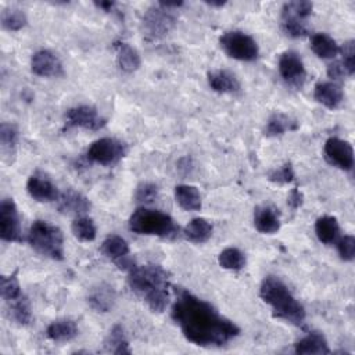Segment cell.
Instances as JSON below:
<instances>
[{
	"label": "cell",
	"mask_w": 355,
	"mask_h": 355,
	"mask_svg": "<svg viewBox=\"0 0 355 355\" xmlns=\"http://www.w3.org/2000/svg\"><path fill=\"white\" fill-rule=\"evenodd\" d=\"M218 262L223 269L240 270L245 266V255L236 247H227L218 255Z\"/></svg>",
	"instance_id": "obj_33"
},
{
	"label": "cell",
	"mask_w": 355,
	"mask_h": 355,
	"mask_svg": "<svg viewBox=\"0 0 355 355\" xmlns=\"http://www.w3.org/2000/svg\"><path fill=\"white\" fill-rule=\"evenodd\" d=\"M57 209L61 214L67 215H78L82 216L92 208V204L86 196L82 193L68 189L64 193H60V197L57 198Z\"/></svg>",
	"instance_id": "obj_17"
},
{
	"label": "cell",
	"mask_w": 355,
	"mask_h": 355,
	"mask_svg": "<svg viewBox=\"0 0 355 355\" xmlns=\"http://www.w3.org/2000/svg\"><path fill=\"white\" fill-rule=\"evenodd\" d=\"M129 229L137 234L157 236L168 240H173L180 234V227L171 215L146 207L137 208L130 215Z\"/></svg>",
	"instance_id": "obj_4"
},
{
	"label": "cell",
	"mask_w": 355,
	"mask_h": 355,
	"mask_svg": "<svg viewBox=\"0 0 355 355\" xmlns=\"http://www.w3.org/2000/svg\"><path fill=\"white\" fill-rule=\"evenodd\" d=\"M277 67H279L280 76L287 85L297 89L302 87L306 78V71H305L302 58L300 57L298 53L293 50H287L282 53Z\"/></svg>",
	"instance_id": "obj_12"
},
{
	"label": "cell",
	"mask_w": 355,
	"mask_h": 355,
	"mask_svg": "<svg viewBox=\"0 0 355 355\" xmlns=\"http://www.w3.org/2000/svg\"><path fill=\"white\" fill-rule=\"evenodd\" d=\"M175 200L184 211H198L202 205L198 189L191 184H178L175 187Z\"/></svg>",
	"instance_id": "obj_25"
},
{
	"label": "cell",
	"mask_w": 355,
	"mask_h": 355,
	"mask_svg": "<svg viewBox=\"0 0 355 355\" xmlns=\"http://www.w3.org/2000/svg\"><path fill=\"white\" fill-rule=\"evenodd\" d=\"M324 157L326 159L343 169V171H352L354 168V150L352 146L338 137H330L324 143Z\"/></svg>",
	"instance_id": "obj_14"
},
{
	"label": "cell",
	"mask_w": 355,
	"mask_h": 355,
	"mask_svg": "<svg viewBox=\"0 0 355 355\" xmlns=\"http://www.w3.org/2000/svg\"><path fill=\"white\" fill-rule=\"evenodd\" d=\"M71 230L73 233V236L80 240V241H93L97 236V229L94 222L87 218V216H78L72 225H71Z\"/></svg>",
	"instance_id": "obj_34"
},
{
	"label": "cell",
	"mask_w": 355,
	"mask_h": 355,
	"mask_svg": "<svg viewBox=\"0 0 355 355\" xmlns=\"http://www.w3.org/2000/svg\"><path fill=\"white\" fill-rule=\"evenodd\" d=\"M337 251L343 261L351 262L355 258V237L351 234H345L344 237L337 240Z\"/></svg>",
	"instance_id": "obj_39"
},
{
	"label": "cell",
	"mask_w": 355,
	"mask_h": 355,
	"mask_svg": "<svg viewBox=\"0 0 355 355\" xmlns=\"http://www.w3.org/2000/svg\"><path fill=\"white\" fill-rule=\"evenodd\" d=\"M280 225V214L272 205H259L254 209V226L259 233L275 234Z\"/></svg>",
	"instance_id": "obj_18"
},
{
	"label": "cell",
	"mask_w": 355,
	"mask_h": 355,
	"mask_svg": "<svg viewBox=\"0 0 355 355\" xmlns=\"http://www.w3.org/2000/svg\"><path fill=\"white\" fill-rule=\"evenodd\" d=\"M126 153L128 147L123 141L114 137H101L89 146L86 157L92 162L110 166L118 164Z\"/></svg>",
	"instance_id": "obj_9"
},
{
	"label": "cell",
	"mask_w": 355,
	"mask_h": 355,
	"mask_svg": "<svg viewBox=\"0 0 355 355\" xmlns=\"http://www.w3.org/2000/svg\"><path fill=\"white\" fill-rule=\"evenodd\" d=\"M184 237L196 244L205 243L212 236V225L204 218L191 219L183 229Z\"/></svg>",
	"instance_id": "obj_28"
},
{
	"label": "cell",
	"mask_w": 355,
	"mask_h": 355,
	"mask_svg": "<svg viewBox=\"0 0 355 355\" xmlns=\"http://www.w3.org/2000/svg\"><path fill=\"white\" fill-rule=\"evenodd\" d=\"M219 46L230 58L239 61H255L259 54L255 39L241 31L225 32L219 37Z\"/></svg>",
	"instance_id": "obj_8"
},
{
	"label": "cell",
	"mask_w": 355,
	"mask_h": 355,
	"mask_svg": "<svg viewBox=\"0 0 355 355\" xmlns=\"http://www.w3.org/2000/svg\"><path fill=\"white\" fill-rule=\"evenodd\" d=\"M107 121L100 115L96 107L82 104L72 107L65 114V128H80L85 130H100L105 126Z\"/></svg>",
	"instance_id": "obj_10"
},
{
	"label": "cell",
	"mask_w": 355,
	"mask_h": 355,
	"mask_svg": "<svg viewBox=\"0 0 355 355\" xmlns=\"http://www.w3.org/2000/svg\"><path fill=\"white\" fill-rule=\"evenodd\" d=\"M0 239L8 243L22 240L19 214L12 198H3L0 202Z\"/></svg>",
	"instance_id": "obj_11"
},
{
	"label": "cell",
	"mask_w": 355,
	"mask_h": 355,
	"mask_svg": "<svg viewBox=\"0 0 355 355\" xmlns=\"http://www.w3.org/2000/svg\"><path fill=\"white\" fill-rule=\"evenodd\" d=\"M114 49L116 51V64L122 72L132 73L139 69L141 60L135 47L125 42H115Z\"/></svg>",
	"instance_id": "obj_23"
},
{
	"label": "cell",
	"mask_w": 355,
	"mask_h": 355,
	"mask_svg": "<svg viewBox=\"0 0 355 355\" xmlns=\"http://www.w3.org/2000/svg\"><path fill=\"white\" fill-rule=\"evenodd\" d=\"M78 326L75 320L64 318V319H57L51 322L47 326L46 334L50 340L57 341V343H64V341H71L78 336Z\"/></svg>",
	"instance_id": "obj_24"
},
{
	"label": "cell",
	"mask_w": 355,
	"mask_h": 355,
	"mask_svg": "<svg viewBox=\"0 0 355 355\" xmlns=\"http://www.w3.org/2000/svg\"><path fill=\"white\" fill-rule=\"evenodd\" d=\"M209 87L222 94H234L240 92V82L234 73L226 69L209 71L207 75Z\"/></svg>",
	"instance_id": "obj_20"
},
{
	"label": "cell",
	"mask_w": 355,
	"mask_h": 355,
	"mask_svg": "<svg viewBox=\"0 0 355 355\" xmlns=\"http://www.w3.org/2000/svg\"><path fill=\"white\" fill-rule=\"evenodd\" d=\"M211 7H222L226 4V1H205Z\"/></svg>",
	"instance_id": "obj_44"
},
{
	"label": "cell",
	"mask_w": 355,
	"mask_h": 355,
	"mask_svg": "<svg viewBox=\"0 0 355 355\" xmlns=\"http://www.w3.org/2000/svg\"><path fill=\"white\" fill-rule=\"evenodd\" d=\"M304 202V196L301 193V190L298 187H294L291 189L290 194H288V198H287V204L290 205L291 209H298Z\"/></svg>",
	"instance_id": "obj_41"
},
{
	"label": "cell",
	"mask_w": 355,
	"mask_h": 355,
	"mask_svg": "<svg viewBox=\"0 0 355 355\" xmlns=\"http://www.w3.org/2000/svg\"><path fill=\"white\" fill-rule=\"evenodd\" d=\"M294 178H295V173H294L293 165L290 162H286V164L269 171V173H268V179L277 184L291 183L294 180Z\"/></svg>",
	"instance_id": "obj_37"
},
{
	"label": "cell",
	"mask_w": 355,
	"mask_h": 355,
	"mask_svg": "<svg viewBox=\"0 0 355 355\" xmlns=\"http://www.w3.org/2000/svg\"><path fill=\"white\" fill-rule=\"evenodd\" d=\"M128 284L130 290L141 297L153 312L161 313L166 309L169 294V273L159 265L147 263L129 270Z\"/></svg>",
	"instance_id": "obj_2"
},
{
	"label": "cell",
	"mask_w": 355,
	"mask_h": 355,
	"mask_svg": "<svg viewBox=\"0 0 355 355\" xmlns=\"http://www.w3.org/2000/svg\"><path fill=\"white\" fill-rule=\"evenodd\" d=\"M101 252L111 259L121 270H130L136 266L135 259L130 257L126 240L118 234H110L101 244Z\"/></svg>",
	"instance_id": "obj_13"
},
{
	"label": "cell",
	"mask_w": 355,
	"mask_h": 355,
	"mask_svg": "<svg viewBox=\"0 0 355 355\" xmlns=\"http://www.w3.org/2000/svg\"><path fill=\"white\" fill-rule=\"evenodd\" d=\"M315 233L320 243L333 244L338 240L340 225L334 216L323 215L315 222Z\"/></svg>",
	"instance_id": "obj_26"
},
{
	"label": "cell",
	"mask_w": 355,
	"mask_h": 355,
	"mask_svg": "<svg viewBox=\"0 0 355 355\" xmlns=\"http://www.w3.org/2000/svg\"><path fill=\"white\" fill-rule=\"evenodd\" d=\"M259 297L272 308V315L294 326H302L305 308L288 287L276 276H266L259 287Z\"/></svg>",
	"instance_id": "obj_3"
},
{
	"label": "cell",
	"mask_w": 355,
	"mask_h": 355,
	"mask_svg": "<svg viewBox=\"0 0 355 355\" xmlns=\"http://www.w3.org/2000/svg\"><path fill=\"white\" fill-rule=\"evenodd\" d=\"M116 301V293L114 287L108 284H98L93 287L87 295V304L96 312H108L114 308Z\"/></svg>",
	"instance_id": "obj_21"
},
{
	"label": "cell",
	"mask_w": 355,
	"mask_h": 355,
	"mask_svg": "<svg viewBox=\"0 0 355 355\" xmlns=\"http://www.w3.org/2000/svg\"><path fill=\"white\" fill-rule=\"evenodd\" d=\"M341 53V65L344 67L348 76H352L355 72V43L354 40H348L344 43V46L340 49Z\"/></svg>",
	"instance_id": "obj_38"
},
{
	"label": "cell",
	"mask_w": 355,
	"mask_h": 355,
	"mask_svg": "<svg viewBox=\"0 0 355 355\" xmlns=\"http://www.w3.org/2000/svg\"><path fill=\"white\" fill-rule=\"evenodd\" d=\"M104 349L107 352H111V354H116V355H121V354H130V348H129V341L126 338V334H125V330L121 324H115L105 341H104Z\"/></svg>",
	"instance_id": "obj_30"
},
{
	"label": "cell",
	"mask_w": 355,
	"mask_h": 355,
	"mask_svg": "<svg viewBox=\"0 0 355 355\" xmlns=\"http://www.w3.org/2000/svg\"><path fill=\"white\" fill-rule=\"evenodd\" d=\"M171 316L184 338L198 347H223L240 334V327L209 302L183 287H173Z\"/></svg>",
	"instance_id": "obj_1"
},
{
	"label": "cell",
	"mask_w": 355,
	"mask_h": 355,
	"mask_svg": "<svg viewBox=\"0 0 355 355\" xmlns=\"http://www.w3.org/2000/svg\"><path fill=\"white\" fill-rule=\"evenodd\" d=\"M311 49L318 57L324 60L334 58L340 53L337 42L327 33H315L311 37Z\"/></svg>",
	"instance_id": "obj_29"
},
{
	"label": "cell",
	"mask_w": 355,
	"mask_h": 355,
	"mask_svg": "<svg viewBox=\"0 0 355 355\" xmlns=\"http://www.w3.org/2000/svg\"><path fill=\"white\" fill-rule=\"evenodd\" d=\"M157 196H158V187L154 183L144 182V183H140L137 186L135 198H136L137 202L150 204V202H153L157 198Z\"/></svg>",
	"instance_id": "obj_40"
},
{
	"label": "cell",
	"mask_w": 355,
	"mask_h": 355,
	"mask_svg": "<svg viewBox=\"0 0 355 355\" xmlns=\"http://www.w3.org/2000/svg\"><path fill=\"white\" fill-rule=\"evenodd\" d=\"M28 243L43 257L54 261H62L65 255L64 234L60 227L47 220H35L28 232Z\"/></svg>",
	"instance_id": "obj_5"
},
{
	"label": "cell",
	"mask_w": 355,
	"mask_h": 355,
	"mask_svg": "<svg viewBox=\"0 0 355 355\" xmlns=\"http://www.w3.org/2000/svg\"><path fill=\"white\" fill-rule=\"evenodd\" d=\"M7 311L10 313V318H12L18 324L21 326H28L32 322V311H31V304L25 294L19 295L18 298L6 302Z\"/></svg>",
	"instance_id": "obj_31"
},
{
	"label": "cell",
	"mask_w": 355,
	"mask_h": 355,
	"mask_svg": "<svg viewBox=\"0 0 355 355\" xmlns=\"http://www.w3.org/2000/svg\"><path fill=\"white\" fill-rule=\"evenodd\" d=\"M31 71L43 78H57L64 73L62 62L51 50L42 49L32 54Z\"/></svg>",
	"instance_id": "obj_15"
},
{
	"label": "cell",
	"mask_w": 355,
	"mask_h": 355,
	"mask_svg": "<svg viewBox=\"0 0 355 355\" xmlns=\"http://www.w3.org/2000/svg\"><path fill=\"white\" fill-rule=\"evenodd\" d=\"M178 10L165 7L161 1L150 7L141 18V32L147 40H158L176 25Z\"/></svg>",
	"instance_id": "obj_6"
},
{
	"label": "cell",
	"mask_w": 355,
	"mask_h": 355,
	"mask_svg": "<svg viewBox=\"0 0 355 355\" xmlns=\"http://www.w3.org/2000/svg\"><path fill=\"white\" fill-rule=\"evenodd\" d=\"M18 136H19L18 129L14 123L1 122V125H0V148H1L4 158L15 154Z\"/></svg>",
	"instance_id": "obj_32"
},
{
	"label": "cell",
	"mask_w": 355,
	"mask_h": 355,
	"mask_svg": "<svg viewBox=\"0 0 355 355\" xmlns=\"http://www.w3.org/2000/svg\"><path fill=\"white\" fill-rule=\"evenodd\" d=\"M294 352L300 355H323L330 354V348L326 337L320 331H309L294 344Z\"/></svg>",
	"instance_id": "obj_22"
},
{
	"label": "cell",
	"mask_w": 355,
	"mask_h": 355,
	"mask_svg": "<svg viewBox=\"0 0 355 355\" xmlns=\"http://www.w3.org/2000/svg\"><path fill=\"white\" fill-rule=\"evenodd\" d=\"M0 294L4 302L12 301L15 298H18L19 295H22V290H21V284L19 280L17 277V272H14L10 276H1L0 279Z\"/></svg>",
	"instance_id": "obj_36"
},
{
	"label": "cell",
	"mask_w": 355,
	"mask_h": 355,
	"mask_svg": "<svg viewBox=\"0 0 355 355\" xmlns=\"http://www.w3.org/2000/svg\"><path fill=\"white\" fill-rule=\"evenodd\" d=\"M315 100L329 110H336L344 100L343 89L334 82H319L313 89Z\"/></svg>",
	"instance_id": "obj_19"
},
{
	"label": "cell",
	"mask_w": 355,
	"mask_h": 355,
	"mask_svg": "<svg viewBox=\"0 0 355 355\" xmlns=\"http://www.w3.org/2000/svg\"><path fill=\"white\" fill-rule=\"evenodd\" d=\"M298 122L293 119L291 116L283 114V112H275L266 122L265 126V135L269 137L273 136H282L286 132H293L298 129Z\"/></svg>",
	"instance_id": "obj_27"
},
{
	"label": "cell",
	"mask_w": 355,
	"mask_h": 355,
	"mask_svg": "<svg viewBox=\"0 0 355 355\" xmlns=\"http://www.w3.org/2000/svg\"><path fill=\"white\" fill-rule=\"evenodd\" d=\"M313 4L311 1H288L282 8V29L294 39L304 37L309 33L306 19L312 14Z\"/></svg>",
	"instance_id": "obj_7"
},
{
	"label": "cell",
	"mask_w": 355,
	"mask_h": 355,
	"mask_svg": "<svg viewBox=\"0 0 355 355\" xmlns=\"http://www.w3.org/2000/svg\"><path fill=\"white\" fill-rule=\"evenodd\" d=\"M1 26L7 31H19L28 24L25 12L19 8H4L0 17Z\"/></svg>",
	"instance_id": "obj_35"
},
{
	"label": "cell",
	"mask_w": 355,
	"mask_h": 355,
	"mask_svg": "<svg viewBox=\"0 0 355 355\" xmlns=\"http://www.w3.org/2000/svg\"><path fill=\"white\" fill-rule=\"evenodd\" d=\"M327 75L331 79H341L344 76H348L340 61H336L327 67Z\"/></svg>",
	"instance_id": "obj_42"
},
{
	"label": "cell",
	"mask_w": 355,
	"mask_h": 355,
	"mask_svg": "<svg viewBox=\"0 0 355 355\" xmlns=\"http://www.w3.org/2000/svg\"><path fill=\"white\" fill-rule=\"evenodd\" d=\"M26 190L29 196L39 202L57 201V198L60 197L57 186L42 173H33L29 176L26 182Z\"/></svg>",
	"instance_id": "obj_16"
},
{
	"label": "cell",
	"mask_w": 355,
	"mask_h": 355,
	"mask_svg": "<svg viewBox=\"0 0 355 355\" xmlns=\"http://www.w3.org/2000/svg\"><path fill=\"white\" fill-rule=\"evenodd\" d=\"M94 6L104 10V11H111L112 7L115 6V3L114 1H96Z\"/></svg>",
	"instance_id": "obj_43"
}]
</instances>
